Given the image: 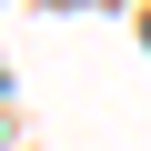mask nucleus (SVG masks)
Masks as SVG:
<instances>
[{"label":"nucleus","instance_id":"f257e3e1","mask_svg":"<svg viewBox=\"0 0 151 151\" xmlns=\"http://www.w3.org/2000/svg\"><path fill=\"white\" fill-rule=\"evenodd\" d=\"M141 40H151V20H141Z\"/></svg>","mask_w":151,"mask_h":151}]
</instances>
